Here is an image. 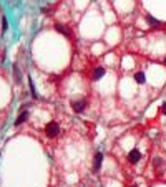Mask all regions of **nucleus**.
<instances>
[{
  "label": "nucleus",
  "instance_id": "39448f33",
  "mask_svg": "<svg viewBox=\"0 0 166 187\" xmlns=\"http://www.w3.org/2000/svg\"><path fill=\"white\" fill-rule=\"evenodd\" d=\"M103 75H105V68H103V66H98L96 70L93 71V79H95V81H96V79H100Z\"/></svg>",
  "mask_w": 166,
  "mask_h": 187
},
{
  "label": "nucleus",
  "instance_id": "f8f14e48",
  "mask_svg": "<svg viewBox=\"0 0 166 187\" xmlns=\"http://www.w3.org/2000/svg\"><path fill=\"white\" fill-rule=\"evenodd\" d=\"M161 109H163V113H164V114H166V101H164V103H163V108H161Z\"/></svg>",
  "mask_w": 166,
  "mask_h": 187
},
{
  "label": "nucleus",
  "instance_id": "0eeeda50",
  "mask_svg": "<svg viewBox=\"0 0 166 187\" xmlns=\"http://www.w3.org/2000/svg\"><path fill=\"white\" fill-rule=\"evenodd\" d=\"M55 30H56L58 33H62V35H65V37H70V32H68V30H67L63 25H60V23L55 25Z\"/></svg>",
  "mask_w": 166,
  "mask_h": 187
},
{
  "label": "nucleus",
  "instance_id": "4468645a",
  "mask_svg": "<svg viewBox=\"0 0 166 187\" xmlns=\"http://www.w3.org/2000/svg\"><path fill=\"white\" fill-rule=\"evenodd\" d=\"M164 65H166V60H164Z\"/></svg>",
  "mask_w": 166,
  "mask_h": 187
},
{
  "label": "nucleus",
  "instance_id": "6e6552de",
  "mask_svg": "<svg viewBox=\"0 0 166 187\" xmlns=\"http://www.w3.org/2000/svg\"><path fill=\"white\" fill-rule=\"evenodd\" d=\"M135 81H136L138 85H143V83L146 81V79H145V73H141V71L136 73V75H135Z\"/></svg>",
  "mask_w": 166,
  "mask_h": 187
},
{
  "label": "nucleus",
  "instance_id": "ddd939ff",
  "mask_svg": "<svg viewBox=\"0 0 166 187\" xmlns=\"http://www.w3.org/2000/svg\"><path fill=\"white\" fill-rule=\"evenodd\" d=\"M131 187H138V185H131Z\"/></svg>",
  "mask_w": 166,
  "mask_h": 187
},
{
  "label": "nucleus",
  "instance_id": "9d476101",
  "mask_svg": "<svg viewBox=\"0 0 166 187\" xmlns=\"http://www.w3.org/2000/svg\"><path fill=\"white\" fill-rule=\"evenodd\" d=\"M2 25H3V26H2V30H3V32H7V26H9V22H7V18H5V17L2 18Z\"/></svg>",
  "mask_w": 166,
  "mask_h": 187
},
{
  "label": "nucleus",
  "instance_id": "7ed1b4c3",
  "mask_svg": "<svg viewBox=\"0 0 166 187\" xmlns=\"http://www.w3.org/2000/svg\"><path fill=\"white\" fill-rule=\"evenodd\" d=\"M128 159H130V162H138L139 159H141V154H139V151L138 149H133L130 152V154H128Z\"/></svg>",
  "mask_w": 166,
  "mask_h": 187
},
{
  "label": "nucleus",
  "instance_id": "423d86ee",
  "mask_svg": "<svg viewBox=\"0 0 166 187\" xmlns=\"http://www.w3.org/2000/svg\"><path fill=\"white\" fill-rule=\"evenodd\" d=\"M27 118H28V111H23L22 114H18V119L15 121V124H17V126H20L22 123H25V121H27Z\"/></svg>",
  "mask_w": 166,
  "mask_h": 187
},
{
  "label": "nucleus",
  "instance_id": "1a4fd4ad",
  "mask_svg": "<svg viewBox=\"0 0 166 187\" xmlns=\"http://www.w3.org/2000/svg\"><path fill=\"white\" fill-rule=\"evenodd\" d=\"M146 20H148V23L150 25H154V26H160L161 23H160V22H158L156 20V18H153V17H150V15H148V17H146Z\"/></svg>",
  "mask_w": 166,
  "mask_h": 187
},
{
  "label": "nucleus",
  "instance_id": "9b49d317",
  "mask_svg": "<svg viewBox=\"0 0 166 187\" xmlns=\"http://www.w3.org/2000/svg\"><path fill=\"white\" fill-rule=\"evenodd\" d=\"M30 91H32L33 98H37V91H35V86H33V81H30Z\"/></svg>",
  "mask_w": 166,
  "mask_h": 187
},
{
  "label": "nucleus",
  "instance_id": "20e7f679",
  "mask_svg": "<svg viewBox=\"0 0 166 187\" xmlns=\"http://www.w3.org/2000/svg\"><path fill=\"white\" fill-rule=\"evenodd\" d=\"M101 162H103V154H101V152H96L95 154V162H93V169L98 171L101 167Z\"/></svg>",
  "mask_w": 166,
  "mask_h": 187
},
{
  "label": "nucleus",
  "instance_id": "f03ea898",
  "mask_svg": "<svg viewBox=\"0 0 166 187\" xmlns=\"http://www.w3.org/2000/svg\"><path fill=\"white\" fill-rule=\"evenodd\" d=\"M85 106H86V101L85 100L71 101V108H73V111H77V113H81L83 109H85Z\"/></svg>",
  "mask_w": 166,
  "mask_h": 187
},
{
  "label": "nucleus",
  "instance_id": "f257e3e1",
  "mask_svg": "<svg viewBox=\"0 0 166 187\" xmlns=\"http://www.w3.org/2000/svg\"><path fill=\"white\" fill-rule=\"evenodd\" d=\"M45 132H47V136H48V137H55V136L60 132L58 124H56V123H48V124H47V128H45Z\"/></svg>",
  "mask_w": 166,
  "mask_h": 187
}]
</instances>
